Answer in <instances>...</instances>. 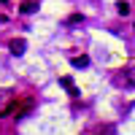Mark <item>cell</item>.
Here are the masks:
<instances>
[{
    "label": "cell",
    "mask_w": 135,
    "mask_h": 135,
    "mask_svg": "<svg viewBox=\"0 0 135 135\" xmlns=\"http://www.w3.org/2000/svg\"><path fill=\"white\" fill-rule=\"evenodd\" d=\"M30 108H32V97H16V100H11V103L0 111V116H6V119H22Z\"/></svg>",
    "instance_id": "6da1fadb"
},
{
    "label": "cell",
    "mask_w": 135,
    "mask_h": 135,
    "mask_svg": "<svg viewBox=\"0 0 135 135\" xmlns=\"http://www.w3.org/2000/svg\"><path fill=\"white\" fill-rule=\"evenodd\" d=\"M116 84L124 86V89H132L135 86V68H124L122 76H116Z\"/></svg>",
    "instance_id": "7a4b0ae2"
},
{
    "label": "cell",
    "mask_w": 135,
    "mask_h": 135,
    "mask_svg": "<svg viewBox=\"0 0 135 135\" xmlns=\"http://www.w3.org/2000/svg\"><path fill=\"white\" fill-rule=\"evenodd\" d=\"M8 49H11V54H16V57H19V54H25L27 41H25V38H14V41L8 43Z\"/></svg>",
    "instance_id": "3957f363"
},
{
    "label": "cell",
    "mask_w": 135,
    "mask_h": 135,
    "mask_svg": "<svg viewBox=\"0 0 135 135\" xmlns=\"http://www.w3.org/2000/svg\"><path fill=\"white\" fill-rule=\"evenodd\" d=\"M19 11H22V14H35V11H38V3H35V0H25V3L19 6Z\"/></svg>",
    "instance_id": "277c9868"
},
{
    "label": "cell",
    "mask_w": 135,
    "mask_h": 135,
    "mask_svg": "<svg viewBox=\"0 0 135 135\" xmlns=\"http://www.w3.org/2000/svg\"><path fill=\"white\" fill-rule=\"evenodd\" d=\"M70 65L73 68H86L89 65V57H84V54H81V57H70Z\"/></svg>",
    "instance_id": "5b68a950"
},
{
    "label": "cell",
    "mask_w": 135,
    "mask_h": 135,
    "mask_svg": "<svg viewBox=\"0 0 135 135\" xmlns=\"http://www.w3.org/2000/svg\"><path fill=\"white\" fill-rule=\"evenodd\" d=\"M60 84H62V86H65V89H68V92H70V95H73V97H78V89L73 86V81H70V78H60Z\"/></svg>",
    "instance_id": "8992f818"
},
{
    "label": "cell",
    "mask_w": 135,
    "mask_h": 135,
    "mask_svg": "<svg viewBox=\"0 0 135 135\" xmlns=\"http://www.w3.org/2000/svg\"><path fill=\"white\" fill-rule=\"evenodd\" d=\"M116 11H119L122 16H127V14H130V3H127V0H119V3H116Z\"/></svg>",
    "instance_id": "52a82bcc"
},
{
    "label": "cell",
    "mask_w": 135,
    "mask_h": 135,
    "mask_svg": "<svg viewBox=\"0 0 135 135\" xmlns=\"http://www.w3.org/2000/svg\"><path fill=\"white\" fill-rule=\"evenodd\" d=\"M81 19H84L81 14H70V16H68V22H70V25H76V22H81Z\"/></svg>",
    "instance_id": "ba28073f"
},
{
    "label": "cell",
    "mask_w": 135,
    "mask_h": 135,
    "mask_svg": "<svg viewBox=\"0 0 135 135\" xmlns=\"http://www.w3.org/2000/svg\"><path fill=\"white\" fill-rule=\"evenodd\" d=\"M3 22H6V14H0V25H3Z\"/></svg>",
    "instance_id": "9c48e42d"
}]
</instances>
